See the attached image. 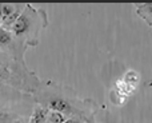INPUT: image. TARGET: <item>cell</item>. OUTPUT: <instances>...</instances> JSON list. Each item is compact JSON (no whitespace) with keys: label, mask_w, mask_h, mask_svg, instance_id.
<instances>
[{"label":"cell","mask_w":152,"mask_h":123,"mask_svg":"<svg viewBox=\"0 0 152 123\" xmlns=\"http://www.w3.org/2000/svg\"><path fill=\"white\" fill-rule=\"evenodd\" d=\"M66 123H84L83 121H80L79 118H69V119H67Z\"/></svg>","instance_id":"obj_9"},{"label":"cell","mask_w":152,"mask_h":123,"mask_svg":"<svg viewBox=\"0 0 152 123\" xmlns=\"http://www.w3.org/2000/svg\"><path fill=\"white\" fill-rule=\"evenodd\" d=\"M147 86H152V80H151V82H148V83H147Z\"/></svg>","instance_id":"obj_10"},{"label":"cell","mask_w":152,"mask_h":123,"mask_svg":"<svg viewBox=\"0 0 152 123\" xmlns=\"http://www.w3.org/2000/svg\"><path fill=\"white\" fill-rule=\"evenodd\" d=\"M48 113H50V110L47 107L42 105H36L34 107L31 118H29V123H47Z\"/></svg>","instance_id":"obj_5"},{"label":"cell","mask_w":152,"mask_h":123,"mask_svg":"<svg viewBox=\"0 0 152 123\" xmlns=\"http://www.w3.org/2000/svg\"><path fill=\"white\" fill-rule=\"evenodd\" d=\"M47 123H48V122H47Z\"/></svg>","instance_id":"obj_11"},{"label":"cell","mask_w":152,"mask_h":123,"mask_svg":"<svg viewBox=\"0 0 152 123\" xmlns=\"http://www.w3.org/2000/svg\"><path fill=\"white\" fill-rule=\"evenodd\" d=\"M42 82L28 68L26 62H20L0 52V88H11L24 94H35L40 90Z\"/></svg>","instance_id":"obj_1"},{"label":"cell","mask_w":152,"mask_h":123,"mask_svg":"<svg viewBox=\"0 0 152 123\" xmlns=\"http://www.w3.org/2000/svg\"><path fill=\"white\" fill-rule=\"evenodd\" d=\"M48 26V15L45 10L35 8L31 4H26L23 12L15 21L10 31L18 40L27 47H36L39 44L40 34Z\"/></svg>","instance_id":"obj_2"},{"label":"cell","mask_w":152,"mask_h":123,"mask_svg":"<svg viewBox=\"0 0 152 123\" xmlns=\"http://www.w3.org/2000/svg\"><path fill=\"white\" fill-rule=\"evenodd\" d=\"M67 119H68V118H67L64 114L59 113V111L50 110V113H48V119H47V122H48V123H66Z\"/></svg>","instance_id":"obj_7"},{"label":"cell","mask_w":152,"mask_h":123,"mask_svg":"<svg viewBox=\"0 0 152 123\" xmlns=\"http://www.w3.org/2000/svg\"><path fill=\"white\" fill-rule=\"evenodd\" d=\"M27 46L18 40L10 29L0 27V52L7 54L8 56L20 62L24 60V54L27 51Z\"/></svg>","instance_id":"obj_3"},{"label":"cell","mask_w":152,"mask_h":123,"mask_svg":"<svg viewBox=\"0 0 152 123\" xmlns=\"http://www.w3.org/2000/svg\"><path fill=\"white\" fill-rule=\"evenodd\" d=\"M139 79H140V76H139V74H137L136 71H128V72L124 75L123 82L124 83H127L128 86L135 87L137 84V82H139Z\"/></svg>","instance_id":"obj_8"},{"label":"cell","mask_w":152,"mask_h":123,"mask_svg":"<svg viewBox=\"0 0 152 123\" xmlns=\"http://www.w3.org/2000/svg\"><path fill=\"white\" fill-rule=\"evenodd\" d=\"M136 13L142 18L150 27H152V3L145 4H136Z\"/></svg>","instance_id":"obj_6"},{"label":"cell","mask_w":152,"mask_h":123,"mask_svg":"<svg viewBox=\"0 0 152 123\" xmlns=\"http://www.w3.org/2000/svg\"><path fill=\"white\" fill-rule=\"evenodd\" d=\"M26 5L21 4H1V27L11 29L23 12Z\"/></svg>","instance_id":"obj_4"}]
</instances>
